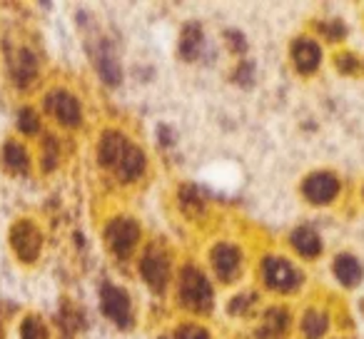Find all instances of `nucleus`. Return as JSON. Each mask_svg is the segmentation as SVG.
Listing matches in <instances>:
<instances>
[{
  "label": "nucleus",
  "mask_w": 364,
  "mask_h": 339,
  "mask_svg": "<svg viewBox=\"0 0 364 339\" xmlns=\"http://www.w3.org/2000/svg\"><path fill=\"white\" fill-rule=\"evenodd\" d=\"M3 160H6V165L11 167L13 173H26V170H28V152H26V147L16 145V142L6 145Z\"/></svg>",
  "instance_id": "aec40b11"
},
{
  "label": "nucleus",
  "mask_w": 364,
  "mask_h": 339,
  "mask_svg": "<svg viewBox=\"0 0 364 339\" xmlns=\"http://www.w3.org/2000/svg\"><path fill=\"white\" fill-rule=\"evenodd\" d=\"M200 48H203V31H200V26L190 23V26H185V31H182V41H180L182 58L195 60V58L200 55Z\"/></svg>",
  "instance_id": "dca6fc26"
},
{
  "label": "nucleus",
  "mask_w": 364,
  "mask_h": 339,
  "mask_svg": "<svg viewBox=\"0 0 364 339\" xmlns=\"http://www.w3.org/2000/svg\"><path fill=\"white\" fill-rule=\"evenodd\" d=\"M180 299L195 312H208L213 307V287L208 277L195 267H185L180 274Z\"/></svg>",
  "instance_id": "f257e3e1"
},
{
  "label": "nucleus",
  "mask_w": 364,
  "mask_h": 339,
  "mask_svg": "<svg viewBox=\"0 0 364 339\" xmlns=\"http://www.w3.org/2000/svg\"><path fill=\"white\" fill-rule=\"evenodd\" d=\"M102 312L107 314V317L112 319V322L117 324V327L127 329L132 327V309H130V299H127V294L122 292L120 287H112V284H105L102 287Z\"/></svg>",
  "instance_id": "20e7f679"
},
{
  "label": "nucleus",
  "mask_w": 364,
  "mask_h": 339,
  "mask_svg": "<svg viewBox=\"0 0 364 339\" xmlns=\"http://www.w3.org/2000/svg\"><path fill=\"white\" fill-rule=\"evenodd\" d=\"M334 274L342 284L347 287H354V284L362 282V264L352 257V254H339L334 259Z\"/></svg>",
  "instance_id": "4468645a"
},
{
  "label": "nucleus",
  "mask_w": 364,
  "mask_h": 339,
  "mask_svg": "<svg viewBox=\"0 0 364 339\" xmlns=\"http://www.w3.org/2000/svg\"><path fill=\"white\" fill-rule=\"evenodd\" d=\"M23 339H46V329H43V324L36 317L23 322Z\"/></svg>",
  "instance_id": "412c9836"
},
{
  "label": "nucleus",
  "mask_w": 364,
  "mask_h": 339,
  "mask_svg": "<svg viewBox=\"0 0 364 339\" xmlns=\"http://www.w3.org/2000/svg\"><path fill=\"white\" fill-rule=\"evenodd\" d=\"M92 55H95V65H97V70H100L102 80H105L107 85H117V82H120V65H117V58H115V53H112V48L107 45V43H100V48H97Z\"/></svg>",
  "instance_id": "f8f14e48"
},
{
  "label": "nucleus",
  "mask_w": 364,
  "mask_h": 339,
  "mask_svg": "<svg viewBox=\"0 0 364 339\" xmlns=\"http://www.w3.org/2000/svg\"><path fill=\"white\" fill-rule=\"evenodd\" d=\"M302 332L307 339L322 337V334L327 332V317H324V312H319V309H309L302 319Z\"/></svg>",
  "instance_id": "f3484780"
},
{
  "label": "nucleus",
  "mask_w": 364,
  "mask_h": 339,
  "mask_svg": "<svg viewBox=\"0 0 364 339\" xmlns=\"http://www.w3.org/2000/svg\"><path fill=\"white\" fill-rule=\"evenodd\" d=\"M287 312H284L282 307H272L267 314H264V324H262V337L267 334V337H274V334H282L284 329H287Z\"/></svg>",
  "instance_id": "a211bd4d"
},
{
  "label": "nucleus",
  "mask_w": 364,
  "mask_h": 339,
  "mask_svg": "<svg viewBox=\"0 0 364 339\" xmlns=\"http://www.w3.org/2000/svg\"><path fill=\"white\" fill-rule=\"evenodd\" d=\"M292 247L297 249L302 257H317L322 242H319V235L309 227H299L292 232Z\"/></svg>",
  "instance_id": "2eb2a0df"
},
{
  "label": "nucleus",
  "mask_w": 364,
  "mask_h": 339,
  "mask_svg": "<svg viewBox=\"0 0 364 339\" xmlns=\"http://www.w3.org/2000/svg\"><path fill=\"white\" fill-rule=\"evenodd\" d=\"M142 170H145V155H142V150L135 145H127L120 157V162L115 165L117 178H120L122 183H132V180L140 178Z\"/></svg>",
  "instance_id": "9d476101"
},
{
  "label": "nucleus",
  "mask_w": 364,
  "mask_h": 339,
  "mask_svg": "<svg viewBox=\"0 0 364 339\" xmlns=\"http://www.w3.org/2000/svg\"><path fill=\"white\" fill-rule=\"evenodd\" d=\"M13 247H16L18 257L33 262L41 252V232L36 230V225L21 222L13 227Z\"/></svg>",
  "instance_id": "39448f33"
},
{
  "label": "nucleus",
  "mask_w": 364,
  "mask_h": 339,
  "mask_svg": "<svg viewBox=\"0 0 364 339\" xmlns=\"http://www.w3.org/2000/svg\"><path fill=\"white\" fill-rule=\"evenodd\" d=\"M48 110L63 122V125H77L80 122V105L77 100L65 90H53L46 100Z\"/></svg>",
  "instance_id": "0eeeda50"
},
{
  "label": "nucleus",
  "mask_w": 364,
  "mask_h": 339,
  "mask_svg": "<svg viewBox=\"0 0 364 339\" xmlns=\"http://www.w3.org/2000/svg\"><path fill=\"white\" fill-rule=\"evenodd\" d=\"M130 142L120 135V132H105L100 140V150H97V157H100V165L105 167H115L120 162L122 152Z\"/></svg>",
  "instance_id": "9b49d317"
},
{
  "label": "nucleus",
  "mask_w": 364,
  "mask_h": 339,
  "mask_svg": "<svg viewBox=\"0 0 364 339\" xmlns=\"http://www.w3.org/2000/svg\"><path fill=\"white\" fill-rule=\"evenodd\" d=\"M339 193V183L334 175L329 173H317L304 183V198L314 205H324V203H332Z\"/></svg>",
  "instance_id": "423d86ee"
},
{
  "label": "nucleus",
  "mask_w": 364,
  "mask_h": 339,
  "mask_svg": "<svg viewBox=\"0 0 364 339\" xmlns=\"http://www.w3.org/2000/svg\"><path fill=\"white\" fill-rule=\"evenodd\" d=\"M105 240H107V244H110L112 252L120 254V257H125V254L132 252V247H135L137 240H140V227H137L135 220L117 217L107 225Z\"/></svg>",
  "instance_id": "f03ea898"
},
{
  "label": "nucleus",
  "mask_w": 364,
  "mask_h": 339,
  "mask_svg": "<svg viewBox=\"0 0 364 339\" xmlns=\"http://www.w3.org/2000/svg\"><path fill=\"white\" fill-rule=\"evenodd\" d=\"M264 269V282L277 292H289L299 284V272L292 262L282 257H267L262 264Z\"/></svg>",
  "instance_id": "7ed1b4c3"
},
{
  "label": "nucleus",
  "mask_w": 364,
  "mask_h": 339,
  "mask_svg": "<svg viewBox=\"0 0 364 339\" xmlns=\"http://www.w3.org/2000/svg\"><path fill=\"white\" fill-rule=\"evenodd\" d=\"M21 127L26 132H36L38 130V115L31 110V107H26V110L21 112Z\"/></svg>",
  "instance_id": "5701e85b"
},
{
  "label": "nucleus",
  "mask_w": 364,
  "mask_h": 339,
  "mask_svg": "<svg viewBox=\"0 0 364 339\" xmlns=\"http://www.w3.org/2000/svg\"><path fill=\"white\" fill-rule=\"evenodd\" d=\"M140 269H142V279H145L155 292H160L167 282V274H170V262H167V257L162 252L150 249V252L142 257Z\"/></svg>",
  "instance_id": "6e6552de"
},
{
  "label": "nucleus",
  "mask_w": 364,
  "mask_h": 339,
  "mask_svg": "<svg viewBox=\"0 0 364 339\" xmlns=\"http://www.w3.org/2000/svg\"><path fill=\"white\" fill-rule=\"evenodd\" d=\"M213 267L220 274V279L232 282L240 272V249L232 244H218L213 252Z\"/></svg>",
  "instance_id": "1a4fd4ad"
},
{
  "label": "nucleus",
  "mask_w": 364,
  "mask_h": 339,
  "mask_svg": "<svg viewBox=\"0 0 364 339\" xmlns=\"http://www.w3.org/2000/svg\"><path fill=\"white\" fill-rule=\"evenodd\" d=\"M177 339H208V332L203 327H198V324H185L177 332Z\"/></svg>",
  "instance_id": "4be33fe9"
},
{
  "label": "nucleus",
  "mask_w": 364,
  "mask_h": 339,
  "mask_svg": "<svg viewBox=\"0 0 364 339\" xmlns=\"http://www.w3.org/2000/svg\"><path fill=\"white\" fill-rule=\"evenodd\" d=\"M162 339H177V334H175V337H162Z\"/></svg>",
  "instance_id": "b1692460"
},
{
  "label": "nucleus",
  "mask_w": 364,
  "mask_h": 339,
  "mask_svg": "<svg viewBox=\"0 0 364 339\" xmlns=\"http://www.w3.org/2000/svg\"><path fill=\"white\" fill-rule=\"evenodd\" d=\"M36 58L31 55L28 50H18V63H13V75H16L18 82H28L36 77Z\"/></svg>",
  "instance_id": "6ab92c4d"
},
{
  "label": "nucleus",
  "mask_w": 364,
  "mask_h": 339,
  "mask_svg": "<svg viewBox=\"0 0 364 339\" xmlns=\"http://www.w3.org/2000/svg\"><path fill=\"white\" fill-rule=\"evenodd\" d=\"M292 55H294V63H297V68L302 72H312L314 68L319 65V60H322V50H319L317 43L309 41V38H302V41L294 43Z\"/></svg>",
  "instance_id": "ddd939ff"
}]
</instances>
